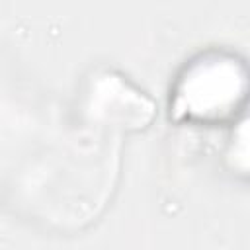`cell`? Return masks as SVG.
Wrapping results in <instances>:
<instances>
[{"label": "cell", "mask_w": 250, "mask_h": 250, "mask_svg": "<svg viewBox=\"0 0 250 250\" xmlns=\"http://www.w3.org/2000/svg\"><path fill=\"white\" fill-rule=\"evenodd\" d=\"M244 66L229 55H203L186 66L174 90V117L219 119L244 96Z\"/></svg>", "instance_id": "1"}]
</instances>
